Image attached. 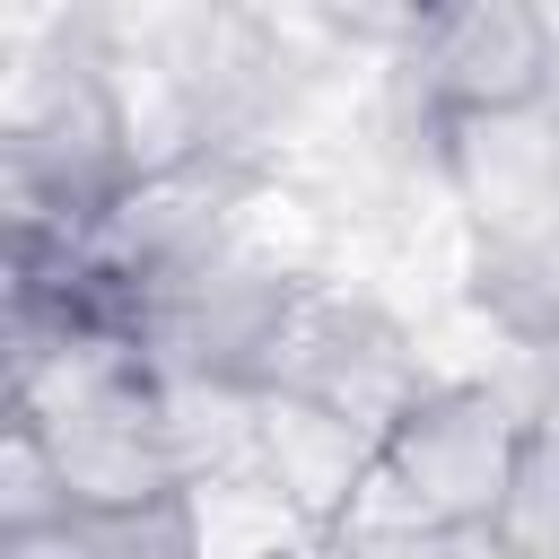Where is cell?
<instances>
[{
  "label": "cell",
  "mask_w": 559,
  "mask_h": 559,
  "mask_svg": "<svg viewBox=\"0 0 559 559\" xmlns=\"http://www.w3.org/2000/svg\"><path fill=\"white\" fill-rule=\"evenodd\" d=\"M376 472L454 542H498L524 472V402L480 376H445L411 402V419L376 445Z\"/></svg>",
  "instance_id": "obj_1"
},
{
  "label": "cell",
  "mask_w": 559,
  "mask_h": 559,
  "mask_svg": "<svg viewBox=\"0 0 559 559\" xmlns=\"http://www.w3.org/2000/svg\"><path fill=\"white\" fill-rule=\"evenodd\" d=\"M402 96L419 105V131L454 114H515L559 96V35L524 0H463L402 17Z\"/></svg>",
  "instance_id": "obj_2"
},
{
  "label": "cell",
  "mask_w": 559,
  "mask_h": 559,
  "mask_svg": "<svg viewBox=\"0 0 559 559\" xmlns=\"http://www.w3.org/2000/svg\"><path fill=\"white\" fill-rule=\"evenodd\" d=\"M428 166L445 201L480 227V253L559 236V96L515 114H454L428 131Z\"/></svg>",
  "instance_id": "obj_3"
},
{
  "label": "cell",
  "mask_w": 559,
  "mask_h": 559,
  "mask_svg": "<svg viewBox=\"0 0 559 559\" xmlns=\"http://www.w3.org/2000/svg\"><path fill=\"white\" fill-rule=\"evenodd\" d=\"M175 524H183V559H306V550H323L314 515L288 489H271L253 463L192 480L175 498Z\"/></svg>",
  "instance_id": "obj_4"
},
{
  "label": "cell",
  "mask_w": 559,
  "mask_h": 559,
  "mask_svg": "<svg viewBox=\"0 0 559 559\" xmlns=\"http://www.w3.org/2000/svg\"><path fill=\"white\" fill-rule=\"evenodd\" d=\"M44 524H70V489L52 472L44 428L9 411V428H0V542L9 533H44Z\"/></svg>",
  "instance_id": "obj_5"
},
{
  "label": "cell",
  "mask_w": 559,
  "mask_h": 559,
  "mask_svg": "<svg viewBox=\"0 0 559 559\" xmlns=\"http://www.w3.org/2000/svg\"><path fill=\"white\" fill-rule=\"evenodd\" d=\"M306 559H332V550H306Z\"/></svg>",
  "instance_id": "obj_6"
}]
</instances>
